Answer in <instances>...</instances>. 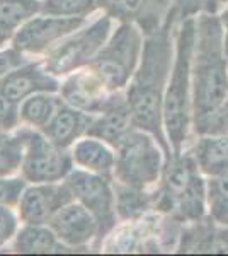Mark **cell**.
Instances as JSON below:
<instances>
[{
  "label": "cell",
  "mask_w": 228,
  "mask_h": 256,
  "mask_svg": "<svg viewBox=\"0 0 228 256\" xmlns=\"http://www.w3.org/2000/svg\"><path fill=\"white\" fill-rule=\"evenodd\" d=\"M176 20L177 18L172 10L159 30L145 34L142 58L126 88V99L130 102L135 128L155 137L165 154V162L172 158V148L164 128V96L176 53V36L172 41Z\"/></svg>",
  "instance_id": "obj_1"
},
{
  "label": "cell",
  "mask_w": 228,
  "mask_h": 256,
  "mask_svg": "<svg viewBox=\"0 0 228 256\" xmlns=\"http://www.w3.org/2000/svg\"><path fill=\"white\" fill-rule=\"evenodd\" d=\"M193 128L205 135L228 99V53L225 30L215 12L196 16L193 48Z\"/></svg>",
  "instance_id": "obj_2"
},
{
  "label": "cell",
  "mask_w": 228,
  "mask_h": 256,
  "mask_svg": "<svg viewBox=\"0 0 228 256\" xmlns=\"http://www.w3.org/2000/svg\"><path fill=\"white\" fill-rule=\"evenodd\" d=\"M196 16L179 20L176 31V53L164 96V128L172 156L184 152L193 126V48Z\"/></svg>",
  "instance_id": "obj_3"
},
{
  "label": "cell",
  "mask_w": 228,
  "mask_h": 256,
  "mask_svg": "<svg viewBox=\"0 0 228 256\" xmlns=\"http://www.w3.org/2000/svg\"><path fill=\"white\" fill-rule=\"evenodd\" d=\"M145 32L136 24L119 22L87 67L109 92H121L133 79L143 53Z\"/></svg>",
  "instance_id": "obj_4"
},
{
  "label": "cell",
  "mask_w": 228,
  "mask_h": 256,
  "mask_svg": "<svg viewBox=\"0 0 228 256\" xmlns=\"http://www.w3.org/2000/svg\"><path fill=\"white\" fill-rule=\"evenodd\" d=\"M114 180L131 188L147 190L162 178L165 154L153 135L133 128L114 147Z\"/></svg>",
  "instance_id": "obj_5"
},
{
  "label": "cell",
  "mask_w": 228,
  "mask_h": 256,
  "mask_svg": "<svg viewBox=\"0 0 228 256\" xmlns=\"http://www.w3.org/2000/svg\"><path fill=\"white\" fill-rule=\"evenodd\" d=\"M113 20V18L104 14L61 40L51 52L46 53L43 64L48 72L56 77H67L87 67L109 40Z\"/></svg>",
  "instance_id": "obj_6"
},
{
  "label": "cell",
  "mask_w": 228,
  "mask_h": 256,
  "mask_svg": "<svg viewBox=\"0 0 228 256\" xmlns=\"http://www.w3.org/2000/svg\"><path fill=\"white\" fill-rule=\"evenodd\" d=\"M24 140L22 176L29 183H56L63 181L73 169L70 148L58 147L41 130L26 126L17 128Z\"/></svg>",
  "instance_id": "obj_7"
},
{
  "label": "cell",
  "mask_w": 228,
  "mask_h": 256,
  "mask_svg": "<svg viewBox=\"0 0 228 256\" xmlns=\"http://www.w3.org/2000/svg\"><path fill=\"white\" fill-rule=\"evenodd\" d=\"M87 24L85 18H60L39 12L12 34L10 46L24 55H43L65 40L68 34Z\"/></svg>",
  "instance_id": "obj_8"
},
{
  "label": "cell",
  "mask_w": 228,
  "mask_h": 256,
  "mask_svg": "<svg viewBox=\"0 0 228 256\" xmlns=\"http://www.w3.org/2000/svg\"><path fill=\"white\" fill-rule=\"evenodd\" d=\"M73 198L87 207L101 224V236L106 234L116 222V193L111 188L109 178L97 172L73 168L65 178Z\"/></svg>",
  "instance_id": "obj_9"
},
{
  "label": "cell",
  "mask_w": 228,
  "mask_h": 256,
  "mask_svg": "<svg viewBox=\"0 0 228 256\" xmlns=\"http://www.w3.org/2000/svg\"><path fill=\"white\" fill-rule=\"evenodd\" d=\"M73 200L75 198L65 181L31 183L17 205V216L22 224H49V220Z\"/></svg>",
  "instance_id": "obj_10"
},
{
  "label": "cell",
  "mask_w": 228,
  "mask_h": 256,
  "mask_svg": "<svg viewBox=\"0 0 228 256\" xmlns=\"http://www.w3.org/2000/svg\"><path fill=\"white\" fill-rule=\"evenodd\" d=\"M174 0H99V6L118 22H131L145 34L157 31L172 12Z\"/></svg>",
  "instance_id": "obj_11"
},
{
  "label": "cell",
  "mask_w": 228,
  "mask_h": 256,
  "mask_svg": "<svg viewBox=\"0 0 228 256\" xmlns=\"http://www.w3.org/2000/svg\"><path fill=\"white\" fill-rule=\"evenodd\" d=\"M49 227L65 246H85L95 236H101V224L89 208L77 200L65 205L49 220Z\"/></svg>",
  "instance_id": "obj_12"
},
{
  "label": "cell",
  "mask_w": 228,
  "mask_h": 256,
  "mask_svg": "<svg viewBox=\"0 0 228 256\" xmlns=\"http://www.w3.org/2000/svg\"><path fill=\"white\" fill-rule=\"evenodd\" d=\"M111 94L89 67L70 74L60 86V96L67 104L90 114L101 113Z\"/></svg>",
  "instance_id": "obj_13"
},
{
  "label": "cell",
  "mask_w": 228,
  "mask_h": 256,
  "mask_svg": "<svg viewBox=\"0 0 228 256\" xmlns=\"http://www.w3.org/2000/svg\"><path fill=\"white\" fill-rule=\"evenodd\" d=\"M61 82L56 76L48 72L44 64H27L12 70L0 79V89L19 104L32 94L38 92H60Z\"/></svg>",
  "instance_id": "obj_14"
},
{
  "label": "cell",
  "mask_w": 228,
  "mask_h": 256,
  "mask_svg": "<svg viewBox=\"0 0 228 256\" xmlns=\"http://www.w3.org/2000/svg\"><path fill=\"white\" fill-rule=\"evenodd\" d=\"M135 128L133 114H131L130 102L126 94L113 92L107 99L101 113L95 114L92 125L89 128V134L92 137L104 140L109 146L116 147L124 135L130 134Z\"/></svg>",
  "instance_id": "obj_15"
},
{
  "label": "cell",
  "mask_w": 228,
  "mask_h": 256,
  "mask_svg": "<svg viewBox=\"0 0 228 256\" xmlns=\"http://www.w3.org/2000/svg\"><path fill=\"white\" fill-rule=\"evenodd\" d=\"M94 118L95 114L80 111L63 101V104L58 108L51 122L41 132L58 147L72 148L77 140L89 134V128L92 125Z\"/></svg>",
  "instance_id": "obj_16"
},
{
  "label": "cell",
  "mask_w": 228,
  "mask_h": 256,
  "mask_svg": "<svg viewBox=\"0 0 228 256\" xmlns=\"http://www.w3.org/2000/svg\"><path fill=\"white\" fill-rule=\"evenodd\" d=\"M70 150H72L73 164H77L78 168L90 172H97L109 180L114 178L116 150L104 140L92 137V135H85L80 140H77Z\"/></svg>",
  "instance_id": "obj_17"
},
{
  "label": "cell",
  "mask_w": 228,
  "mask_h": 256,
  "mask_svg": "<svg viewBox=\"0 0 228 256\" xmlns=\"http://www.w3.org/2000/svg\"><path fill=\"white\" fill-rule=\"evenodd\" d=\"M193 156L205 176H218L228 172V134L200 135Z\"/></svg>",
  "instance_id": "obj_18"
},
{
  "label": "cell",
  "mask_w": 228,
  "mask_h": 256,
  "mask_svg": "<svg viewBox=\"0 0 228 256\" xmlns=\"http://www.w3.org/2000/svg\"><path fill=\"white\" fill-rule=\"evenodd\" d=\"M63 246L48 224H24L14 238V250L24 254L56 253Z\"/></svg>",
  "instance_id": "obj_19"
},
{
  "label": "cell",
  "mask_w": 228,
  "mask_h": 256,
  "mask_svg": "<svg viewBox=\"0 0 228 256\" xmlns=\"http://www.w3.org/2000/svg\"><path fill=\"white\" fill-rule=\"evenodd\" d=\"M63 104V98L58 92H38L20 102V122L22 125L43 130L51 122L58 108Z\"/></svg>",
  "instance_id": "obj_20"
},
{
  "label": "cell",
  "mask_w": 228,
  "mask_h": 256,
  "mask_svg": "<svg viewBox=\"0 0 228 256\" xmlns=\"http://www.w3.org/2000/svg\"><path fill=\"white\" fill-rule=\"evenodd\" d=\"M41 12V0H0V28L14 34Z\"/></svg>",
  "instance_id": "obj_21"
},
{
  "label": "cell",
  "mask_w": 228,
  "mask_h": 256,
  "mask_svg": "<svg viewBox=\"0 0 228 256\" xmlns=\"http://www.w3.org/2000/svg\"><path fill=\"white\" fill-rule=\"evenodd\" d=\"M24 159V140L15 130L5 132L0 128V176H10L17 172Z\"/></svg>",
  "instance_id": "obj_22"
},
{
  "label": "cell",
  "mask_w": 228,
  "mask_h": 256,
  "mask_svg": "<svg viewBox=\"0 0 228 256\" xmlns=\"http://www.w3.org/2000/svg\"><path fill=\"white\" fill-rule=\"evenodd\" d=\"M208 210L215 222L228 226V172L210 176L206 181Z\"/></svg>",
  "instance_id": "obj_23"
},
{
  "label": "cell",
  "mask_w": 228,
  "mask_h": 256,
  "mask_svg": "<svg viewBox=\"0 0 228 256\" xmlns=\"http://www.w3.org/2000/svg\"><path fill=\"white\" fill-rule=\"evenodd\" d=\"M101 9L99 0H41V12L60 18H89Z\"/></svg>",
  "instance_id": "obj_24"
},
{
  "label": "cell",
  "mask_w": 228,
  "mask_h": 256,
  "mask_svg": "<svg viewBox=\"0 0 228 256\" xmlns=\"http://www.w3.org/2000/svg\"><path fill=\"white\" fill-rule=\"evenodd\" d=\"M148 196L145 195V190L131 188L119 183L116 192V210L123 217H135L147 208Z\"/></svg>",
  "instance_id": "obj_25"
},
{
  "label": "cell",
  "mask_w": 228,
  "mask_h": 256,
  "mask_svg": "<svg viewBox=\"0 0 228 256\" xmlns=\"http://www.w3.org/2000/svg\"><path fill=\"white\" fill-rule=\"evenodd\" d=\"M228 6V0H174L172 10L177 20H182L189 16H198L201 12H217L222 7Z\"/></svg>",
  "instance_id": "obj_26"
},
{
  "label": "cell",
  "mask_w": 228,
  "mask_h": 256,
  "mask_svg": "<svg viewBox=\"0 0 228 256\" xmlns=\"http://www.w3.org/2000/svg\"><path fill=\"white\" fill-rule=\"evenodd\" d=\"M29 181L26 178H12L10 176H0V205L5 207H17L24 192H26Z\"/></svg>",
  "instance_id": "obj_27"
},
{
  "label": "cell",
  "mask_w": 228,
  "mask_h": 256,
  "mask_svg": "<svg viewBox=\"0 0 228 256\" xmlns=\"http://www.w3.org/2000/svg\"><path fill=\"white\" fill-rule=\"evenodd\" d=\"M20 123V104L0 89V128L5 132H15Z\"/></svg>",
  "instance_id": "obj_28"
},
{
  "label": "cell",
  "mask_w": 228,
  "mask_h": 256,
  "mask_svg": "<svg viewBox=\"0 0 228 256\" xmlns=\"http://www.w3.org/2000/svg\"><path fill=\"white\" fill-rule=\"evenodd\" d=\"M19 216L12 212V207L0 205V248L15 238L19 230Z\"/></svg>",
  "instance_id": "obj_29"
},
{
  "label": "cell",
  "mask_w": 228,
  "mask_h": 256,
  "mask_svg": "<svg viewBox=\"0 0 228 256\" xmlns=\"http://www.w3.org/2000/svg\"><path fill=\"white\" fill-rule=\"evenodd\" d=\"M27 62H31L27 58V55H24L22 52L15 50L14 46H10L9 50L0 48V79L12 70L19 68L20 65L27 64Z\"/></svg>",
  "instance_id": "obj_30"
},
{
  "label": "cell",
  "mask_w": 228,
  "mask_h": 256,
  "mask_svg": "<svg viewBox=\"0 0 228 256\" xmlns=\"http://www.w3.org/2000/svg\"><path fill=\"white\" fill-rule=\"evenodd\" d=\"M210 134H228V99L223 104V108L220 110V113L213 118V122L210 123L205 135Z\"/></svg>",
  "instance_id": "obj_31"
},
{
  "label": "cell",
  "mask_w": 228,
  "mask_h": 256,
  "mask_svg": "<svg viewBox=\"0 0 228 256\" xmlns=\"http://www.w3.org/2000/svg\"><path fill=\"white\" fill-rule=\"evenodd\" d=\"M10 38H12L10 32H7L5 30H2V28H0V48H2L7 41H10Z\"/></svg>",
  "instance_id": "obj_32"
}]
</instances>
